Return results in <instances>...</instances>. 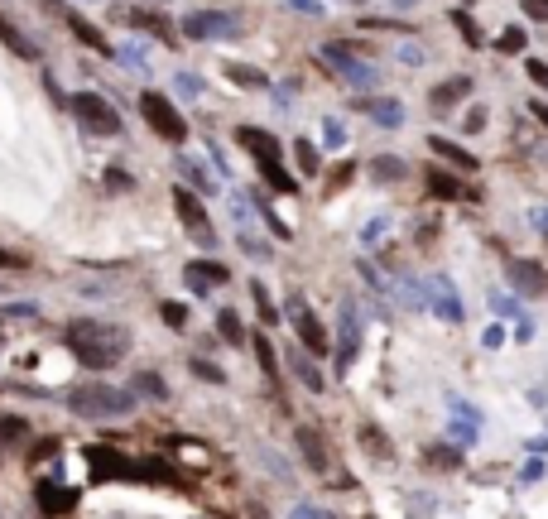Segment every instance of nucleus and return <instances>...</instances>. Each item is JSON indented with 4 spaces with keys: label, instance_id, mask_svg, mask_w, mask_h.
I'll return each mask as SVG.
<instances>
[{
    "label": "nucleus",
    "instance_id": "f257e3e1",
    "mask_svg": "<svg viewBox=\"0 0 548 519\" xmlns=\"http://www.w3.org/2000/svg\"><path fill=\"white\" fill-rule=\"evenodd\" d=\"M67 352H73L87 371H111L116 361L130 356V332L116 327V322L77 318V322H67Z\"/></svg>",
    "mask_w": 548,
    "mask_h": 519
},
{
    "label": "nucleus",
    "instance_id": "f03ea898",
    "mask_svg": "<svg viewBox=\"0 0 548 519\" xmlns=\"http://www.w3.org/2000/svg\"><path fill=\"white\" fill-rule=\"evenodd\" d=\"M67 409L82 414V418H121L135 409V395H125L116 385H73L67 389Z\"/></svg>",
    "mask_w": 548,
    "mask_h": 519
},
{
    "label": "nucleus",
    "instance_id": "7ed1b4c3",
    "mask_svg": "<svg viewBox=\"0 0 548 519\" xmlns=\"http://www.w3.org/2000/svg\"><path fill=\"white\" fill-rule=\"evenodd\" d=\"M139 116H145L149 130L159 135V139H168V145H183V139H188V121H183L178 106L168 102V96H159V92L139 96Z\"/></svg>",
    "mask_w": 548,
    "mask_h": 519
},
{
    "label": "nucleus",
    "instance_id": "20e7f679",
    "mask_svg": "<svg viewBox=\"0 0 548 519\" xmlns=\"http://www.w3.org/2000/svg\"><path fill=\"white\" fill-rule=\"evenodd\" d=\"M67 106H73V116H77L82 125H87L92 135H116V130H121V116H116V106H111L106 96H96V92H77Z\"/></svg>",
    "mask_w": 548,
    "mask_h": 519
},
{
    "label": "nucleus",
    "instance_id": "39448f33",
    "mask_svg": "<svg viewBox=\"0 0 548 519\" xmlns=\"http://www.w3.org/2000/svg\"><path fill=\"white\" fill-rule=\"evenodd\" d=\"M34 5H39V10H44V15H53V20H58V24H63V30H67V34H73V39H77V44H87L92 53H111V44H106V39H102V34H96V24H92V20H82V15H77V10H67V5H63V0H34Z\"/></svg>",
    "mask_w": 548,
    "mask_h": 519
},
{
    "label": "nucleus",
    "instance_id": "423d86ee",
    "mask_svg": "<svg viewBox=\"0 0 548 519\" xmlns=\"http://www.w3.org/2000/svg\"><path fill=\"white\" fill-rule=\"evenodd\" d=\"M322 63H332V73L342 82H351V87H375V77H381L365 58H356V49H351V44H328V49H322Z\"/></svg>",
    "mask_w": 548,
    "mask_h": 519
},
{
    "label": "nucleus",
    "instance_id": "0eeeda50",
    "mask_svg": "<svg viewBox=\"0 0 548 519\" xmlns=\"http://www.w3.org/2000/svg\"><path fill=\"white\" fill-rule=\"evenodd\" d=\"M178 30L188 39H231L236 34V15H227V10H193Z\"/></svg>",
    "mask_w": 548,
    "mask_h": 519
},
{
    "label": "nucleus",
    "instance_id": "6e6552de",
    "mask_svg": "<svg viewBox=\"0 0 548 519\" xmlns=\"http://www.w3.org/2000/svg\"><path fill=\"white\" fill-rule=\"evenodd\" d=\"M174 207H178V221H183V227H188L193 236H198L202 246H212V241H217V231H212V221H207V212H202L198 192H188V188H174Z\"/></svg>",
    "mask_w": 548,
    "mask_h": 519
},
{
    "label": "nucleus",
    "instance_id": "1a4fd4ad",
    "mask_svg": "<svg viewBox=\"0 0 548 519\" xmlns=\"http://www.w3.org/2000/svg\"><path fill=\"white\" fill-rule=\"evenodd\" d=\"M289 322H293L299 342H303L313 356H322V352H328V332H322V322L313 318V308H308L303 299H289Z\"/></svg>",
    "mask_w": 548,
    "mask_h": 519
},
{
    "label": "nucleus",
    "instance_id": "9d476101",
    "mask_svg": "<svg viewBox=\"0 0 548 519\" xmlns=\"http://www.w3.org/2000/svg\"><path fill=\"white\" fill-rule=\"evenodd\" d=\"M183 279H188V289L193 293H212L227 284V264H217V260H188V270H183Z\"/></svg>",
    "mask_w": 548,
    "mask_h": 519
},
{
    "label": "nucleus",
    "instance_id": "9b49d317",
    "mask_svg": "<svg viewBox=\"0 0 548 519\" xmlns=\"http://www.w3.org/2000/svg\"><path fill=\"white\" fill-rule=\"evenodd\" d=\"M34 500H39V510H44L49 519H58V515H73L77 490H67V486H58V481H39V486H34Z\"/></svg>",
    "mask_w": 548,
    "mask_h": 519
},
{
    "label": "nucleus",
    "instance_id": "f8f14e48",
    "mask_svg": "<svg viewBox=\"0 0 548 519\" xmlns=\"http://www.w3.org/2000/svg\"><path fill=\"white\" fill-rule=\"evenodd\" d=\"M510 284L525 293V299H544V289H548V274H544V264H534V260H510Z\"/></svg>",
    "mask_w": 548,
    "mask_h": 519
},
{
    "label": "nucleus",
    "instance_id": "ddd939ff",
    "mask_svg": "<svg viewBox=\"0 0 548 519\" xmlns=\"http://www.w3.org/2000/svg\"><path fill=\"white\" fill-rule=\"evenodd\" d=\"M428 303L438 308V318L447 322H462V303H457V289H453V279H428Z\"/></svg>",
    "mask_w": 548,
    "mask_h": 519
},
{
    "label": "nucleus",
    "instance_id": "4468645a",
    "mask_svg": "<svg viewBox=\"0 0 548 519\" xmlns=\"http://www.w3.org/2000/svg\"><path fill=\"white\" fill-rule=\"evenodd\" d=\"M236 145H246L260 164L265 159H279V139L270 130H260V125H241V130H236Z\"/></svg>",
    "mask_w": 548,
    "mask_h": 519
},
{
    "label": "nucleus",
    "instance_id": "2eb2a0df",
    "mask_svg": "<svg viewBox=\"0 0 548 519\" xmlns=\"http://www.w3.org/2000/svg\"><path fill=\"white\" fill-rule=\"evenodd\" d=\"M356 346H361V318H356L351 303H342V346H337V366H351Z\"/></svg>",
    "mask_w": 548,
    "mask_h": 519
},
{
    "label": "nucleus",
    "instance_id": "dca6fc26",
    "mask_svg": "<svg viewBox=\"0 0 548 519\" xmlns=\"http://www.w3.org/2000/svg\"><path fill=\"white\" fill-rule=\"evenodd\" d=\"M299 452L313 471H328V443L318 438V428H299Z\"/></svg>",
    "mask_w": 548,
    "mask_h": 519
},
{
    "label": "nucleus",
    "instance_id": "f3484780",
    "mask_svg": "<svg viewBox=\"0 0 548 519\" xmlns=\"http://www.w3.org/2000/svg\"><path fill=\"white\" fill-rule=\"evenodd\" d=\"M361 111L371 121H381L385 130H395V125H404V111H400V102H390V96H381V102H361Z\"/></svg>",
    "mask_w": 548,
    "mask_h": 519
},
{
    "label": "nucleus",
    "instance_id": "a211bd4d",
    "mask_svg": "<svg viewBox=\"0 0 548 519\" xmlns=\"http://www.w3.org/2000/svg\"><path fill=\"white\" fill-rule=\"evenodd\" d=\"M428 149L438 154V159L457 164V168H476V154H467L462 145H453V139H443V135H433V139H428Z\"/></svg>",
    "mask_w": 548,
    "mask_h": 519
},
{
    "label": "nucleus",
    "instance_id": "6ab92c4d",
    "mask_svg": "<svg viewBox=\"0 0 548 519\" xmlns=\"http://www.w3.org/2000/svg\"><path fill=\"white\" fill-rule=\"evenodd\" d=\"M0 44H5L10 53H15V58H39V49H34L30 39H24V34H20L10 20H0Z\"/></svg>",
    "mask_w": 548,
    "mask_h": 519
},
{
    "label": "nucleus",
    "instance_id": "aec40b11",
    "mask_svg": "<svg viewBox=\"0 0 548 519\" xmlns=\"http://www.w3.org/2000/svg\"><path fill=\"white\" fill-rule=\"evenodd\" d=\"M467 92H472L467 77H453V82H443V87H433V111H447L453 102H462Z\"/></svg>",
    "mask_w": 548,
    "mask_h": 519
},
{
    "label": "nucleus",
    "instance_id": "412c9836",
    "mask_svg": "<svg viewBox=\"0 0 548 519\" xmlns=\"http://www.w3.org/2000/svg\"><path fill=\"white\" fill-rule=\"evenodd\" d=\"M428 192L433 198H467V188L453 174H443V168H428Z\"/></svg>",
    "mask_w": 548,
    "mask_h": 519
},
{
    "label": "nucleus",
    "instance_id": "4be33fe9",
    "mask_svg": "<svg viewBox=\"0 0 548 519\" xmlns=\"http://www.w3.org/2000/svg\"><path fill=\"white\" fill-rule=\"evenodd\" d=\"M24 443H30V424H24V418L0 414V447H24Z\"/></svg>",
    "mask_w": 548,
    "mask_h": 519
},
{
    "label": "nucleus",
    "instance_id": "5701e85b",
    "mask_svg": "<svg viewBox=\"0 0 548 519\" xmlns=\"http://www.w3.org/2000/svg\"><path fill=\"white\" fill-rule=\"evenodd\" d=\"M409 168H404V159H395V154H381V159L371 164V178L375 183H395V178H404Z\"/></svg>",
    "mask_w": 548,
    "mask_h": 519
},
{
    "label": "nucleus",
    "instance_id": "b1692460",
    "mask_svg": "<svg viewBox=\"0 0 548 519\" xmlns=\"http://www.w3.org/2000/svg\"><path fill=\"white\" fill-rule=\"evenodd\" d=\"M130 24H139V30H149V34H159V39H168V44H174V30H168V20L164 15H145V10H130V15H125Z\"/></svg>",
    "mask_w": 548,
    "mask_h": 519
},
{
    "label": "nucleus",
    "instance_id": "393cba45",
    "mask_svg": "<svg viewBox=\"0 0 548 519\" xmlns=\"http://www.w3.org/2000/svg\"><path fill=\"white\" fill-rule=\"evenodd\" d=\"M260 174L270 178V188H274V192H293V188H299V183L289 178V168L279 164V159H265V164H260Z\"/></svg>",
    "mask_w": 548,
    "mask_h": 519
},
{
    "label": "nucleus",
    "instance_id": "a878e982",
    "mask_svg": "<svg viewBox=\"0 0 548 519\" xmlns=\"http://www.w3.org/2000/svg\"><path fill=\"white\" fill-rule=\"evenodd\" d=\"M256 356H260V371H265V380H279V361H274V346H270V336H256Z\"/></svg>",
    "mask_w": 548,
    "mask_h": 519
},
{
    "label": "nucleus",
    "instance_id": "bb28decb",
    "mask_svg": "<svg viewBox=\"0 0 548 519\" xmlns=\"http://www.w3.org/2000/svg\"><path fill=\"white\" fill-rule=\"evenodd\" d=\"M476 428H481V424H476V414L467 409V404H457V414H453V433H457V438H476Z\"/></svg>",
    "mask_w": 548,
    "mask_h": 519
},
{
    "label": "nucleus",
    "instance_id": "cd10ccee",
    "mask_svg": "<svg viewBox=\"0 0 548 519\" xmlns=\"http://www.w3.org/2000/svg\"><path fill=\"white\" fill-rule=\"evenodd\" d=\"M217 332L227 336V342H246V327H241V318H236L231 308H227V313L217 318Z\"/></svg>",
    "mask_w": 548,
    "mask_h": 519
},
{
    "label": "nucleus",
    "instance_id": "c85d7f7f",
    "mask_svg": "<svg viewBox=\"0 0 548 519\" xmlns=\"http://www.w3.org/2000/svg\"><path fill=\"white\" fill-rule=\"evenodd\" d=\"M227 77H231V82H241V87H265V73H250L246 63H231V67H227Z\"/></svg>",
    "mask_w": 548,
    "mask_h": 519
},
{
    "label": "nucleus",
    "instance_id": "c756f323",
    "mask_svg": "<svg viewBox=\"0 0 548 519\" xmlns=\"http://www.w3.org/2000/svg\"><path fill=\"white\" fill-rule=\"evenodd\" d=\"M525 44H529V34H525V30H505L496 49H500V53H525Z\"/></svg>",
    "mask_w": 548,
    "mask_h": 519
},
{
    "label": "nucleus",
    "instance_id": "7c9ffc66",
    "mask_svg": "<svg viewBox=\"0 0 548 519\" xmlns=\"http://www.w3.org/2000/svg\"><path fill=\"white\" fill-rule=\"evenodd\" d=\"M183 168H188V178H193V188H198V192H212V188H217L212 178H207L202 164H188V159H183Z\"/></svg>",
    "mask_w": 548,
    "mask_h": 519
},
{
    "label": "nucleus",
    "instance_id": "2f4dec72",
    "mask_svg": "<svg viewBox=\"0 0 548 519\" xmlns=\"http://www.w3.org/2000/svg\"><path fill=\"white\" fill-rule=\"evenodd\" d=\"M361 443L371 447L375 457H390V443H385V433H375V428H361Z\"/></svg>",
    "mask_w": 548,
    "mask_h": 519
},
{
    "label": "nucleus",
    "instance_id": "473e14b6",
    "mask_svg": "<svg viewBox=\"0 0 548 519\" xmlns=\"http://www.w3.org/2000/svg\"><path fill=\"white\" fill-rule=\"evenodd\" d=\"M299 168H303V174H318V149L313 145H308V139H299Z\"/></svg>",
    "mask_w": 548,
    "mask_h": 519
},
{
    "label": "nucleus",
    "instance_id": "72a5a7b5",
    "mask_svg": "<svg viewBox=\"0 0 548 519\" xmlns=\"http://www.w3.org/2000/svg\"><path fill=\"white\" fill-rule=\"evenodd\" d=\"M135 389H139V395H154V399H164V395H168V389H164V380H154V375H139V380H135Z\"/></svg>",
    "mask_w": 548,
    "mask_h": 519
},
{
    "label": "nucleus",
    "instance_id": "f704fd0d",
    "mask_svg": "<svg viewBox=\"0 0 548 519\" xmlns=\"http://www.w3.org/2000/svg\"><path fill=\"white\" fill-rule=\"evenodd\" d=\"M193 371H198V375H202L207 385H221V380H227V375H221V371L212 366V361H193Z\"/></svg>",
    "mask_w": 548,
    "mask_h": 519
},
{
    "label": "nucleus",
    "instance_id": "c9c22d12",
    "mask_svg": "<svg viewBox=\"0 0 548 519\" xmlns=\"http://www.w3.org/2000/svg\"><path fill=\"white\" fill-rule=\"evenodd\" d=\"M299 380H303L308 389H322V375H318L313 366H308V361H303V356H299Z\"/></svg>",
    "mask_w": 548,
    "mask_h": 519
},
{
    "label": "nucleus",
    "instance_id": "e433bc0d",
    "mask_svg": "<svg viewBox=\"0 0 548 519\" xmlns=\"http://www.w3.org/2000/svg\"><path fill=\"white\" fill-rule=\"evenodd\" d=\"M289 519H332V515L313 510V505H293V510H289Z\"/></svg>",
    "mask_w": 548,
    "mask_h": 519
},
{
    "label": "nucleus",
    "instance_id": "4c0bfd02",
    "mask_svg": "<svg viewBox=\"0 0 548 519\" xmlns=\"http://www.w3.org/2000/svg\"><path fill=\"white\" fill-rule=\"evenodd\" d=\"M457 30H462V39H467V44H481V34H476V24H472L467 15H457Z\"/></svg>",
    "mask_w": 548,
    "mask_h": 519
},
{
    "label": "nucleus",
    "instance_id": "58836bf2",
    "mask_svg": "<svg viewBox=\"0 0 548 519\" xmlns=\"http://www.w3.org/2000/svg\"><path fill=\"white\" fill-rule=\"evenodd\" d=\"M183 318H188V313H183L178 303H164V322H168V327H183Z\"/></svg>",
    "mask_w": 548,
    "mask_h": 519
},
{
    "label": "nucleus",
    "instance_id": "ea45409f",
    "mask_svg": "<svg viewBox=\"0 0 548 519\" xmlns=\"http://www.w3.org/2000/svg\"><path fill=\"white\" fill-rule=\"evenodd\" d=\"M529 77L539 82V87H548V63H539V58H529Z\"/></svg>",
    "mask_w": 548,
    "mask_h": 519
},
{
    "label": "nucleus",
    "instance_id": "a19ab883",
    "mask_svg": "<svg viewBox=\"0 0 548 519\" xmlns=\"http://www.w3.org/2000/svg\"><path fill=\"white\" fill-rule=\"evenodd\" d=\"M525 15H534V20H548V0H525Z\"/></svg>",
    "mask_w": 548,
    "mask_h": 519
},
{
    "label": "nucleus",
    "instance_id": "79ce46f5",
    "mask_svg": "<svg viewBox=\"0 0 548 519\" xmlns=\"http://www.w3.org/2000/svg\"><path fill=\"white\" fill-rule=\"evenodd\" d=\"M178 92L198 96V92H202V77H188V73H183V77H178Z\"/></svg>",
    "mask_w": 548,
    "mask_h": 519
},
{
    "label": "nucleus",
    "instance_id": "37998d69",
    "mask_svg": "<svg viewBox=\"0 0 548 519\" xmlns=\"http://www.w3.org/2000/svg\"><path fill=\"white\" fill-rule=\"evenodd\" d=\"M5 318H39V308H30V303H10V308H5Z\"/></svg>",
    "mask_w": 548,
    "mask_h": 519
},
{
    "label": "nucleus",
    "instance_id": "c03bdc74",
    "mask_svg": "<svg viewBox=\"0 0 548 519\" xmlns=\"http://www.w3.org/2000/svg\"><path fill=\"white\" fill-rule=\"evenodd\" d=\"M0 270H24V260L10 255V250H0Z\"/></svg>",
    "mask_w": 548,
    "mask_h": 519
},
{
    "label": "nucleus",
    "instance_id": "a18cd8bd",
    "mask_svg": "<svg viewBox=\"0 0 548 519\" xmlns=\"http://www.w3.org/2000/svg\"><path fill=\"white\" fill-rule=\"evenodd\" d=\"M322 130H328V139H332L337 149H342V139H346V135H342V125H337V121H328V125H322Z\"/></svg>",
    "mask_w": 548,
    "mask_h": 519
},
{
    "label": "nucleus",
    "instance_id": "49530a36",
    "mask_svg": "<svg viewBox=\"0 0 548 519\" xmlns=\"http://www.w3.org/2000/svg\"><path fill=\"white\" fill-rule=\"evenodd\" d=\"M481 125H486V111H481V106H476V111H472V116H467V130H481Z\"/></svg>",
    "mask_w": 548,
    "mask_h": 519
},
{
    "label": "nucleus",
    "instance_id": "de8ad7c7",
    "mask_svg": "<svg viewBox=\"0 0 548 519\" xmlns=\"http://www.w3.org/2000/svg\"><path fill=\"white\" fill-rule=\"evenodd\" d=\"M529 106H534V116H539V121L548 125V106H544V102H529Z\"/></svg>",
    "mask_w": 548,
    "mask_h": 519
},
{
    "label": "nucleus",
    "instance_id": "09e8293b",
    "mask_svg": "<svg viewBox=\"0 0 548 519\" xmlns=\"http://www.w3.org/2000/svg\"><path fill=\"white\" fill-rule=\"evenodd\" d=\"M400 5H414V0H400Z\"/></svg>",
    "mask_w": 548,
    "mask_h": 519
},
{
    "label": "nucleus",
    "instance_id": "8fccbe9b",
    "mask_svg": "<svg viewBox=\"0 0 548 519\" xmlns=\"http://www.w3.org/2000/svg\"><path fill=\"white\" fill-rule=\"evenodd\" d=\"M0 342H5V332H0Z\"/></svg>",
    "mask_w": 548,
    "mask_h": 519
}]
</instances>
